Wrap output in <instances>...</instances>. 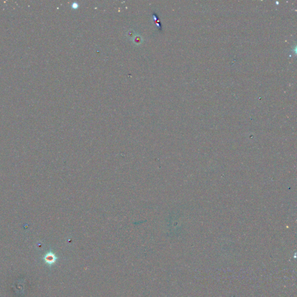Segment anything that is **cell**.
Wrapping results in <instances>:
<instances>
[{
    "label": "cell",
    "mask_w": 297,
    "mask_h": 297,
    "mask_svg": "<svg viewBox=\"0 0 297 297\" xmlns=\"http://www.w3.org/2000/svg\"><path fill=\"white\" fill-rule=\"evenodd\" d=\"M152 16H153L154 21L155 22V23H156V24L157 26L158 30L160 31H161L162 30V26H161V22L160 21V19L158 18V16L157 13L156 12L153 11L152 12Z\"/></svg>",
    "instance_id": "obj_1"
}]
</instances>
